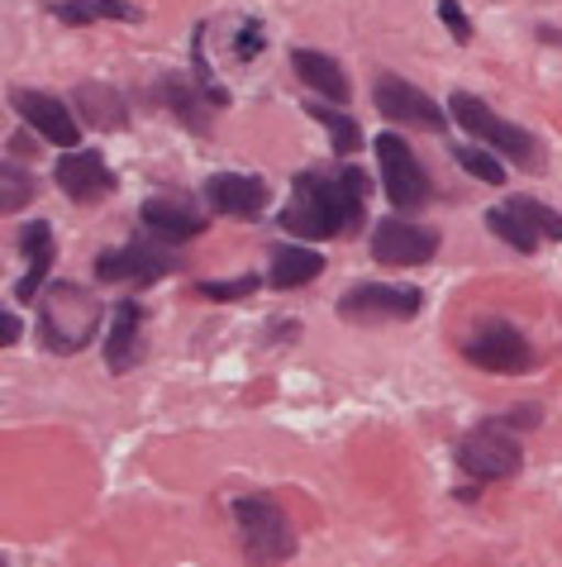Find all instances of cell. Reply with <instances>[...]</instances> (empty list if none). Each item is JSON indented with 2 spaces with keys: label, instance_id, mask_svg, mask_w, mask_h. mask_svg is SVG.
<instances>
[{
  "label": "cell",
  "instance_id": "cell-1",
  "mask_svg": "<svg viewBox=\"0 0 562 567\" xmlns=\"http://www.w3.org/2000/svg\"><path fill=\"white\" fill-rule=\"evenodd\" d=\"M367 210V172L349 157L334 172H296L291 206L282 210V229L296 239H334L363 225Z\"/></svg>",
  "mask_w": 562,
  "mask_h": 567
},
{
  "label": "cell",
  "instance_id": "cell-2",
  "mask_svg": "<svg viewBox=\"0 0 562 567\" xmlns=\"http://www.w3.org/2000/svg\"><path fill=\"white\" fill-rule=\"evenodd\" d=\"M100 315L106 305L96 301V291H86L81 282H53L38 301V344L57 358L81 353L96 339Z\"/></svg>",
  "mask_w": 562,
  "mask_h": 567
},
{
  "label": "cell",
  "instance_id": "cell-3",
  "mask_svg": "<svg viewBox=\"0 0 562 567\" xmlns=\"http://www.w3.org/2000/svg\"><path fill=\"white\" fill-rule=\"evenodd\" d=\"M449 115L458 124L467 129V134H477L486 149H496L500 157H510L515 167H525V172H535L543 167V153H539V139L535 134H525L520 124H510V120H500V115L486 106L482 96H472V91H458L449 100Z\"/></svg>",
  "mask_w": 562,
  "mask_h": 567
},
{
  "label": "cell",
  "instance_id": "cell-4",
  "mask_svg": "<svg viewBox=\"0 0 562 567\" xmlns=\"http://www.w3.org/2000/svg\"><path fill=\"white\" fill-rule=\"evenodd\" d=\"M234 520L243 534V554L253 567H277L296 554V530L286 520L282 501L272 497H234Z\"/></svg>",
  "mask_w": 562,
  "mask_h": 567
},
{
  "label": "cell",
  "instance_id": "cell-5",
  "mask_svg": "<svg viewBox=\"0 0 562 567\" xmlns=\"http://www.w3.org/2000/svg\"><path fill=\"white\" fill-rule=\"evenodd\" d=\"M463 358L472 368L496 372V377H515V372L535 368V348H529L525 334L515 325H506V319H482V325L467 334Z\"/></svg>",
  "mask_w": 562,
  "mask_h": 567
},
{
  "label": "cell",
  "instance_id": "cell-6",
  "mask_svg": "<svg viewBox=\"0 0 562 567\" xmlns=\"http://www.w3.org/2000/svg\"><path fill=\"white\" fill-rule=\"evenodd\" d=\"M458 462H463V472H472L477 482H506V477L520 472L525 448L510 429L477 425L472 434H463V444H458Z\"/></svg>",
  "mask_w": 562,
  "mask_h": 567
},
{
  "label": "cell",
  "instance_id": "cell-7",
  "mask_svg": "<svg viewBox=\"0 0 562 567\" xmlns=\"http://www.w3.org/2000/svg\"><path fill=\"white\" fill-rule=\"evenodd\" d=\"M425 310V291L420 286H392V282H363L353 291H343L339 315L353 325H386V319H415Z\"/></svg>",
  "mask_w": 562,
  "mask_h": 567
},
{
  "label": "cell",
  "instance_id": "cell-8",
  "mask_svg": "<svg viewBox=\"0 0 562 567\" xmlns=\"http://www.w3.org/2000/svg\"><path fill=\"white\" fill-rule=\"evenodd\" d=\"M377 167H382L386 200H392L396 210H420L429 200V177H425L420 157L410 153V143L400 134H382L377 139Z\"/></svg>",
  "mask_w": 562,
  "mask_h": 567
},
{
  "label": "cell",
  "instance_id": "cell-9",
  "mask_svg": "<svg viewBox=\"0 0 562 567\" xmlns=\"http://www.w3.org/2000/svg\"><path fill=\"white\" fill-rule=\"evenodd\" d=\"M177 268V253L163 249V239H134L124 249H106L96 258V277L100 282H157Z\"/></svg>",
  "mask_w": 562,
  "mask_h": 567
},
{
  "label": "cell",
  "instance_id": "cell-10",
  "mask_svg": "<svg viewBox=\"0 0 562 567\" xmlns=\"http://www.w3.org/2000/svg\"><path fill=\"white\" fill-rule=\"evenodd\" d=\"M139 225L148 229L153 239H163V243H186V239H196V235H206V210L196 206V196H186V192H157L148 196L139 206Z\"/></svg>",
  "mask_w": 562,
  "mask_h": 567
},
{
  "label": "cell",
  "instance_id": "cell-11",
  "mask_svg": "<svg viewBox=\"0 0 562 567\" xmlns=\"http://www.w3.org/2000/svg\"><path fill=\"white\" fill-rule=\"evenodd\" d=\"M377 110L386 115V120L392 124H406V129H439L449 124V115L439 110V100L434 96H425L420 86L415 81H406V77H392V72H386V77H377Z\"/></svg>",
  "mask_w": 562,
  "mask_h": 567
},
{
  "label": "cell",
  "instance_id": "cell-12",
  "mask_svg": "<svg viewBox=\"0 0 562 567\" xmlns=\"http://www.w3.org/2000/svg\"><path fill=\"white\" fill-rule=\"evenodd\" d=\"M439 253V235L410 220H382L372 229V258L386 268H420Z\"/></svg>",
  "mask_w": 562,
  "mask_h": 567
},
{
  "label": "cell",
  "instance_id": "cell-13",
  "mask_svg": "<svg viewBox=\"0 0 562 567\" xmlns=\"http://www.w3.org/2000/svg\"><path fill=\"white\" fill-rule=\"evenodd\" d=\"M10 106H14V115H20V120L34 129L43 143H57V149H77L81 124H77V115H71L57 96H43V91H14V96H10Z\"/></svg>",
  "mask_w": 562,
  "mask_h": 567
},
{
  "label": "cell",
  "instance_id": "cell-14",
  "mask_svg": "<svg viewBox=\"0 0 562 567\" xmlns=\"http://www.w3.org/2000/svg\"><path fill=\"white\" fill-rule=\"evenodd\" d=\"M57 186L77 200V206H96V200H106L114 192V172L106 167V157L96 149H67V157H57Z\"/></svg>",
  "mask_w": 562,
  "mask_h": 567
},
{
  "label": "cell",
  "instance_id": "cell-15",
  "mask_svg": "<svg viewBox=\"0 0 562 567\" xmlns=\"http://www.w3.org/2000/svg\"><path fill=\"white\" fill-rule=\"evenodd\" d=\"M206 200L229 220H257L267 210V186L257 177H243V172H214L206 182Z\"/></svg>",
  "mask_w": 562,
  "mask_h": 567
},
{
  "label": "cell",
  "instance_id": "cell-16",
  "mask_svg": "<svg viewBox=\"0 0 562 567\" xmlns=\"http://www.w3.org/2000/svg\"><path fill=\"white\" fill-rule=\"evenodd\" d=\"M153 100H157V106H167L186 129H196V134H210V129H214V124H210V115L220 110V106H214V100L206 96V86H200V81L163 77V81L153 86Z\"/></svg>",
  "mask_w": 562,
  "mask_h": 567
},
{
  "label": "cell",
  "instance_id": "cell-17",
  "mask_svg": "<svg viewBox=\"0 0 562 567\" xmlns=\"http://www.w3.org/2000/svg\"><path fill=\"white\" fill-rule=\"evenodd\" d=\"M14 249H20V258H24V277L14 282V301H34L43 277H48V268H53V229L43 220L24 225L20 239H14Z\"/></svg>",
  "mask_w": 562,
  "mask_h": 567
},
{
  "label": "cell",
  "instance_id": "cell-18",
  "mask_svg": "<svg viewBox=\"0 0 562 567\" xmlns=\"http://www.w3.org/2000/svg\"><path fill=\"white\" fill-rule=\"evenodd\" d=\"M139 334H143V305L120 301L110 315V334H106V368L110 372H129L139 362Z\"/></svg>",
  "mask_w": 562,
  "mask_h": 567
},
{
  "label": "cell",
  "instance_id": "cell-19",
  "mask_svg": "<svg viewBox=\"0 0 562 567\" xmlns=\"http://www.w3.org/2000/svg\"><path fill=\"white\" fill-rule=\"evenodd\" d=\"M71 106H77V120L91 124V129H124L129 124V106L110 81H81L77 96H71Z\"/></svg>",
  "mask_w": 562,
  "mask_h": 567
},
{
  "label": "cell",
  "instance_id": "cell-20",
  "mask_svg": "<svg viewBox=\"0 0 562 567\" xmlns=\"http://www.w3.org/2000/svg\"><path fill=\"white\" fill-rule=\"evenodd\" d=\"M320 272H324L320 249H310V243H282V249H272L267 282L277 291H296V286H310Z\"/></svg>",
  "mask_w": 562,
  "mask_h": 567
},
{
  "label": "cell",
  "instance_id": "cell-21",
  "mask_svg": "<svg viewBox=\"0 0 562 567\" xmlns=\"http://www.w3.org/2000/svg\"><path fill=\"white\" fill-rule=\"evenodd\" d=\"M291 67H296V77L310 86L315 96H324V100H334V106H343L349 100V77H343V67L334 63V57H324V53H310V48H296L291 53Z\"/></svg>",
  "mask_w": 562,
  "mask_h": 567
},
{
  "label": "cell",
  "instance_id": "cell-22",
  "mask_svg": "<svg viewBox=\"0 0 562 567\" xmlns=\"http://www.w3.org/2000/svg\"><path fill=\"white\" fill-rule=\"evenodd\" d=\"M306 110H310V120L324 124V134H329V143H334L339 157H353L357 149H363V129H357L349 115H339V110H329V106H315V100H306Z\"/></svg>",
  "mask_w": 562,
  "mask_h": 567
},
{
  "label": "cell",
  "instance_id": "cell-23",
  "mask_svg": "<svg viewBox=\"0 0 562 567\" xmlns=\"http://www.w3.org/2000/svg\"><path fill=\"white\" fill-rule=\"evenodd\" d=\"M486 229H492L496 239H506L515 253H535L539 249V235L529 229L520 215H515L510 206H496V210H486Z\"/></svg>",
  "mask_w": 562,
  "mask_h": 567
},
{
  "label": "cell",
  "instance_id": "cell-24",
  "mask_svg": "<svg viewBox=\"0 0 562 567\" xmlns=\"http://www.w3.org/2000/svg\"><path fill=\"white\" fill-rule=\"evenodd\" d=\"M506 206H510L515 215H520V220H525L529 229H535L539 239H553V243H562V215H558V210H549V206H543V200H535V196H510Z\"/></svg>",
  "mask_w": 562,
  "mask_h": 567
},
{
  "label": "cell",
  "instance_id": "cell-25",
  "mask_svg": "<svg viewBox=\"0 0 562 567\" xmlns=\"http://www.w3.org/2000/svg\"><path fill=\"white\" fill-rule=\"evenodd\" d=\"M453 157H458V167L472 172V177L486 182V186H500V182H506V163H500L496 149H458Z\"/></svg>",
  "mask_w": 562,
  "mask_h": 567
},
{
  "label": "cell",
  "instance_id": "cell-26",
  "mask_svg": "<svg viewBox=\"0 0 562 567\" xmlns=\"http://www.w3.org/2000/svg\"><path fill=\"white\" fill-rule=\"evenodd\" d=\"M0 206L5 210H24L29 200H34V177H29V172H20L14 163H5V182H0Z\"/></svg>",
  "mask_w": 562,
  "mask_h": 567
},
{
  "label": "cell",
  "instance_id": "cell-27",
  "mask_svg": "<svg viewBox=\"0 0 562 567\" xmlns=\"http://www.w3.org/2000/svg\"><path fill=\"white\" fill-rule=\"evenodd\" d=\"M206 301H243L257 291V277H239V282H200L196 286Z\"/></svg>",
  "mask_w": 562,
  "mask_h": 567
},
{
  "label": "cell",
  "instance_id": "cell-28",
  "mask_svg": "<svg viewBox=\"0 0 562 567\" xmlns=\"http://www.w3.org/2000/svg\"><path fill=\"white\" fill-rule=\"evenodd\" d=\"M439 20H443V29L453 34V43H472V20L463 14V6H458V0H439Z\"/></svg>",
  "mask_w": 562,
  "mask_h": 567
},
{
  "label": "cell",
  "instance_id": "cell-29",
  "mask_svg": "<svg viewBox=\"0 0 562 567\" xmlns=\"http://www.w3.org/2000/svg\"><path fill=\"white\" fill-rule=\"evenodd\" d=\"M53 14H57L63 24H91V20H100V14H96V0H57Z\"/></svg>",
  "mask_w": 562,
  "mask_h": 567
},
{
  "label": "cell",
  "instance_id": "cell-30",
  "mask_svg": "<svg viewBox=\"0 0 562 567\" xmlns=\"http://www.w3.org/2000/svg\"><path fill=\"white\" fill-rule=\"evenodd\" d=\"M257 53H263V29L249 20V24H243L239 34H234V57H239V63H249V57H257Z\"/></svg>",
  "mask_w": 562,
  "mask_h": 567
},
{
  "label": "cell",
  "instance_id": "cell-31",
  "mask_svg": "<svg viewBox=\"0 0 562 567\" xmlns=\"http://www.w3.org/2000/svg\"><path fill=\"white\" fill-rule=\"evenodd\" d=\"M96 14H100V20H129V24L143 20V10L129 6V0H96Z\"/></svg>",
  "mask_w": 562,
  "mask_h": 567
},
{
  "label": "cell",
  "instance_id": "cell-32",
  "mask_svg": "<svg viewBox=\"0 0 562 567\" xmlns=\"http://www.w3.org/2000/svg\"><path fill=\"white\" fill-rule=\"evenodd\" d=\"M20 334H24L20 315H14V310H5V315H0V339H5V348H14V344H20Z\"/></svg>",
  "mask_w": 562,
  "mask_h": 567
}]
</instances>
